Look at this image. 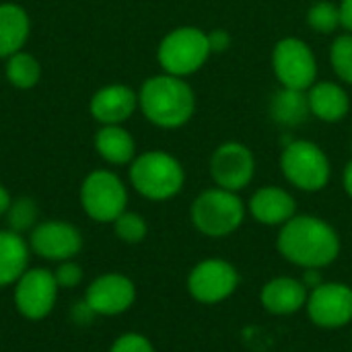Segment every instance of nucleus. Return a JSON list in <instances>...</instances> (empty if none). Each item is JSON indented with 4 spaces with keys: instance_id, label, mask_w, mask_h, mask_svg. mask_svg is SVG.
I'll return each instance as SVG.
<instances>
[{
    "instance_id": "7c9ffc66",
    "label": "nucleus",
    "mask_w": 352,
    "mask_h": 352,
    "mask_svg": "<svg viewBox=\"0 0 352 352\" xmlns=\"http://www.w3.org/2000/svg\"><path fill=\"white\" fill-rule=\"evenodd\" d=\"M208 43H210V52H225L231 45V37L227 31L217 29V31L208 33Z\"/></svg>"
},
{
    "instance_id": "bb28decb",
    "label": "nucleus",
    "mask_w": 352,
    "mask_h": 352,
    "mask_svg": "<svg viewBox=\"0 0 352 352\" xmlns=\"http://www.w3.org/2000/svg\"><path fill=\"white\" fill-rule=\"evenodd\" d=\"M307 23L320 33H332L340 23V8L332 2H318L307 12Z\"/></svg>"
},
{
    "instance_id": "9b49d317",
    "label": "nucleus",
    "mask_w": 352,
    "mask_h": 352,
    "mask_svg": "<svg viewBox=\"0 0 352 352\" xmlns=\"http://www.w3.org/2000/svg\"><path fill=\"white\" fill-rule=\"evenodd\" d=\"M237 285H239L237 268L217 258L198 262L188 276L190 295L204 305H214L225 301L235 293Z\"/></svg>"
},
{
    "instance_id": "4be33fe9",
    "label": "nucleus",
    "mask_w": 352,
    "mask_h": 352,
    "mask_svg": "<svg viewBox=\"0 0 352 352\" xmlns=\"http://www.w3.org/2000/svg\"><path fill=\"white\" fill-rule=\"evenodd\" d=\"M309 113H311V109H309V99H307L305 91L283 87L270 101L272 120L287 128L301 126L309 118Z\"/></svg>"
},
{
    "instance_id": "72a5a7b5",
    "label": "nucleus",
    "mask_w": 352,
    "mask_h": 352,
    "mask_svg": "<svg viewBox=\"0 0 352 352\" xmlns=\"http://www.w3.org/2000/svg\"><path fill=\"white\" fill-rule=\"evenodd\" d=\"M344 190L352 198V161H349V165L344 169Z\"/></svg>"
},
{
    "instance_id": "473e14b6",
    "label": "nucleus",
    "mask_w": 352,
    "mask_h": 352,
    "mask_svg": "<svg viewBox=\"0 0 352 352\" xmlns=\"http://www.w3.org/2000/svg\"><path fill=\"white\" fill-rule=\"evenodd\" d=\"M10 204H12V196H10V192L0 184V217H4V214L8 212Z\"/></svg>"
},
{
    "instance_id": "f03ea898",
    "label": "nucleus",
    "mask_w": 352,
    "mask_h": 352,
    "mask_svg": "<svg viewBox=\"0 0 352 352\" xmlns=\"http://www.w3.org/2000/svg\"><path fill=\"white\" fill-rule=\"evenodd\" d=\"M138 105L151 124L159 128H179L192 118L196 99L184 78L165 72L144 80L138 93Z\"/></svg>"
},
{
    "instance_id": "423d86ee",
    "label": "nucleus",
    "mask_w": 352,
    "mask_h": 352,
    "mask_svg": "<svg viewBox=\"0 0 352 352\" xmlns=\"http://www.w3.org/2000/svg\"><path fill=\"white\" fill-rule=\"evenodd\" d=\"M80 206L91 221L113 223L128 206V190L113 171L95 169L80 184Z\"/></svg>"
},
{
    "instance_id": "a211bd4d",
    "label": "nucleus",
    "mask_w": 352,
    "mask_h": 352,
    "mask_svg": "<svg viewBox=\"0 0 352 352\" xmlns=\"http://www.w3.org/2000/svg\"><path fill=\"white\" fill-rule=\"evenodd\" d=\"M29 241L10 229H0V289L14 285L29 268Z\"/></svg>"
},
{
    "instance_id": "c756f323",
    "label": "nucleus",
    "mask_w": 352,
    "mask_h": 352,
    "mask_svg": "<svg viewBox=\"0 0 352 352\" xmlns=\"http://www.w3.org/2000/svg\"><path fill=\"white\" fill-rule=\"evenodd\" d=\"M97 318V314L89 307V303L82 299V301H76L70 309V320L76 324V326H89L93 324V320Z\"/></svg>"
},
{
    "instance_id": "2eb2a0df",
    "label": "nucleus",
    "mask_w": 352,
    "mask_h": 352,
    "mask_svg": "<svg viewBox=\"0 0 352 352\" xmlns=\"http://www.w3.org/2000/svg\"><path fill=\"white\" fill-rule=\"evenodd\" d=\"M136 107H138V95L130 87L120 82L99 89L89 101V111L93 120H97L103 126L126 122Z\"/></svg>"
},
{
    "instance_id": "f3484780",
    "label": "nucleus",
    "mask_w": 352,
    "mask_h": 352,
    "mask_svg": "<svg viewBox=\"0 0 352 352\" xmlns=\"http://www.w3.org/2000/svg\"><path fill=\"white\" fill-rule=\"evenodd\" d=\"M295 210H297V204H295V198L283 190V188H276V186H270V188H260L252 200H250V212L252 217L262 223V225H285L287 221H291L295 217Z\"/></svg>"
},
{
    "instance_id": "ddd939ff",
    "label": "nucleus",
    "mask_w": 352,
    "mask_h": 352,
    "mask_svg": "<svg viewBox=\"0 0 352 352\" xmlns=\"http://www.w3.org/2000/svg\"><path fill=\"white\" fill-rule=\"evenodd\" d=\"M210 173L219 188L229 192H239L254 179L256 159L254 153L241 142L221 144L210 161Z\"/></svg>"
},
{
    "instance_id": "b1692460",
    "label": "nucleus",
    "mask_w": 352,
    "mask_h": 352,
    "mask_svg": "<svg viewBox=\"0 0 352 352\" xmlns=\"http://www.w3.org/2000/svg\"><path fill=\"white\" fill-rule=\"evenodd\" d=\"M4 217H6L8 229L23 235L25 231H31L37 225L39 210H37V204H35L33 198L21 196V198L12 200V204H10V208H8V212Z\"/></svg>"
},
{
    "instance_id": "7ed1b4c3",
    "label": "nucleus",
    "mask_w": 352,
    "mask_h": 352,
    "mask_svg": "<svg viewBox=\"0 0 352 352\" xmlns=\"http://www.w3.org/2000/svg\"><path fill=\"white\" fill-rule=\"evenodd\" d=\"M182 163L163 151H148L130 163V184L146 200L163 202L177 196L184 188Z\"/></svg>"
},
{
    "instance_id": "9d476101",
    "label": "nucleus",
    "mask_w": 352,
    "mask_h": 352,
    "mask_svg": "<svg viewBox=\"0 0 352 352\" xmlns=\"http://www.w3.org/2000/svg\"><path fill=\"white\" fill-rule=\"evenodd\" d=\"M305 309L320 328H344L352 322V289L344 283H320L309 291Z\"/></svg>"
},
{
    "instance_id": "dca6fc26",
    "label": "nucleus",
    "mask_w": 352,
    "mask_h": 352,
    "mask_svg": "<svg viewBox=\"0 0 352 352\" xmlns=\"http://www.w3.org/2000/svg\"><path fill=\"white\" fill-rule=\"evenodd\" d=\"M309 289L303 280L291 278V276H278L272 278L262 287L260 301L266 311L274 316H291L305 307Z\"/></svg>"
},
{
    "instance_id": "cd10ccee",
    "label": "nucleus",
    "mask_w": 352,
    "mask_h": 352,
    "mask_svg": "<svg viewBox=\"0 0 352 352\" xmlns=\"http://www.w3.org/2000/svg\"><path fill=\"white\" fill-rule=\"evenodd\" d=\"M109 352H155L153 342L138 332H126L113 340L109 346Z\"/></svg>"
},
{
    "instance_id": "4468645a",
    "label": "nucleus",
    "mask_w": 352,
    "mask_h": 352,
    "mask_svg": "<svg viewBox=\"0 0 352 352\" xmlns=\"http://www.w3.org/2000/svg\"><path fill=\"white\" fill-rule=\"evenodd\" d=\"M85 301L97 316H120L134 305L136 287L120 272H105L91 280L85 291Z\"/></svg>"
},
{
    "instance_id": "6ab92c4d",
    "label": "nucleus",
    "mask_w": 352,
    "mask_h": 352,
    "mask_svg": "<svg viewBox=\"0 0 352 352\" xmlns=\"http://www.w3.org/2000/svg\"><path fill=\"white\" fill-rule=\"evenodd\" d=\"M31 21L23 6L14 2L0 4V58H8L23 50L29 39Z\"/></svg>"
},
{
    "instance_id": "2f4dec72",
    "label": "nucleus",
    "mask_w": 352,
    "mask_h": 352,
    "mask_svg": "<svg viewBox=\"0 0 352 352\" xmlns=\"http://www.w3.org/2000/svg\"><path fill=\"white\" fill-rule=\"evenodd\" d=\"M338 8H340V23L352 33V0H342Z\"/></svg>"
},
{
    "instance_id": "0eeeda50",
    "label": "nucleus",
    "mask_w": 352,
    "mask_h": 352,
    "mask_svg": "<svg viewBox=\"0 0 352 352\" xmlns=\"http://www.w3.org/2000/svg\"><path fill=\"white\" fill-rule=\"evenodd\" d=\"M280 169L285 177L303 192L324 190L330 182V161L326 153L309 140L289 142L280 155Z\"/></svg>"
},
{
    "instance_id": "393cba45",
    "label": "nucleus",
    "mask_w": 352,
    "mask_h": 352,
    "mask_svg": "<svg viewBox=\"0 0 352 352\" xmlns=\"http://www.w3.org/2000/svg\"><path fill=\"white\" fill-rule=\"evenodd\" d=\"M113 231L118 235L120 241L124 243H140L144 241L146 233H148V225L144 221V217H140L138 212H130V210H124L116 221H113Z\"/></svg>"
},
{
    "instance_id": "a878e982",
    "label": "nucleus",
    "mask_w": 352,
    "mask_h": 352,
    "mask_svg": "<svg viewBox=\"0 0 352 352\" xmlns=\"http://www.w3.org/2000/svg\"><path fill=\"white\" fill-rule=\"evenodd\" d=\"M330 62L334 72L352 85V33L338 35L330 47Z\"/></svg>"
},
{
    "instance_id": "6e6552de",
    "label": "nucleus",
    "mask_w": 352,
    "mask_h": 352,
    "mask_svg": "<svg viewBox=\"0 0 352 352\" xmlns=\"http://www.w3.org/2000/svg\"><path fill=\"white\" fill-rule=\"evenodd\" d=\"M58 291L60 287L52 270L27 268L14 283V307L25 320L39 322L54 311Z\"/></svg>"
},
{
    "instance_id": "412c9836",
    "label": "nucleus",
    "mask_w": 352,
    "mask_h": 352,
    "mask_svg": "<svg viewBox=\"0 0 352 352\" xmlns=\"http://www.w3.org/2000/svg\"><path fill=\"white\" fill-rule=\"evenodd\" d=\"M95 151L103 161L111 165H126L134 161L136 144L126 128L113 124V126H101V130L95 134Z\"/></svg>"
},
{
    "instance_id": "f8f14e48",
    "label": "nucleus",
    "mask_w": 352,
    "mask_h": 352,
    "mask_svg": "<svg viewBox=\"0 0 352 352\" xmlns=\"http://www.w3.org/2000/svg\"><path fill=\"white\" fill-rule=\"evenodd\" d=\"M29 248L41 260L60 264L78 256L82 250V235L68 221H43L31 229Z\"/></svg>"
},
{
    "instance_id": "f257e3e1",
    "label": "nucleus",
    "mask_w": 352,
    "mask_h": 352,
    "mask_svg": "<svg viewBox=\"0 0 352 352\" xmlns=\"http://www.w3.org/2000/svg\"><path fill=\"white\" fill-rule=\"evenodd\" d=\"M276 248L285 260L307 270L330 266L340 254V237L326 221L301 214L280 227Z\"/></svg>"
},
{
    "instance_id": "39448f33",
    "label": "nucleus",
    "mask_w": 352,
    "mask_h": 352,
    "mask_svg": "<svg viewBox=\"0 0 352 352\" xmlns=\"http://www.w3.org/2000/svg\"><path fill=\"white\" fill-rule=\"evenodd\" d=\"M210 54L208 33L198 27H179L161 39L157 60L167 74L182 78L200 70Z\"/></svg>"
},
{
    "instance_id": "5701e85b",
    "label": "nucleus",
    "mask_w": 352,
    "mask_h": 352,
    "mask_svg": "<svg viewBox=\"0 0 352 352\" xmlns=\"http://www.w3.org/2000/svg\"><path fill=\"white\" fill-rule=\"evenodd\" d=\"M4 74H6V80L14 87V89H21V91H27V89H33L39 78H41V66L37 62L35 56L27 54V52H16L12 56L6 58V66H4Z\"/></svg>"
},
{
    "instance_id": "c85d7f7f",
    "label": "nucleus",
    "mask_w": 352,
    "mask_h": 352,
    "mask_svg": "<svg viewBox=\"0 0 352 352\" xmlns=\"http://www.w3.org/2000/svg\"><path fill=\"white\" fill-rule=\"evenodd\" d=\"M54 276L60 289H76L82 283L85 274H82L80 264H76L74 260H66L58 264V268L54 270Z\"/></svg>"
},
{
    "instance_id": "20e7f679",
    "label": "nucleus",
    "mask_w": 352,
    "mask_h": 352,
    "mask_svg": "<svg viewBox=\"0 0 352 352\" xmlns=\"http://www.w3.org/2000/svg\"><path fill=\"white\" fill-rule=\"evenodd\" d=\"M245 206L237 192L223 188L202 192L192 204V223L206 237H225L241 227Z\"/></svg>"
},
{
    "instance_id": "aec40b11",
    "label": "nucleus",
    "mask_w": 352,
    "mask_h": 352,
    "mask_svg": "<svg viewBox=\"0 0 352 352\" xmlns=\"http://www.w3.org/2000/svg\"><path fill=\"white\" fill-rule=\"evenodd\" d=\"M309 109L316 118L324 120V122H340L349 109H351V101L346 91L336 85V82H314L309 87Z\"/></svg>"
},
{
    "instance_id": "1a4fd4ad",
    "label": "nucleus",
    "mask_w": 352,
    "mask_h": 352,
    "mask_svg": "<svg viewBox=\"0 0 352 352\" xmlns=\"http://www.w3.org/2000/svg\"><path fill=\"white\" fill-rule=\"evenodd\" d=\"M272 64H274L276 78L287 89L305 91L316 82V74H318L316 56L311 47L297 37H287L276 43L272 54Z\"/></svg>"
}]
</instances>
